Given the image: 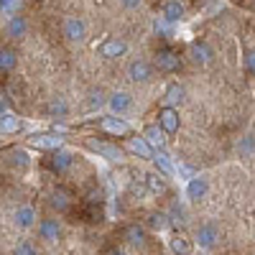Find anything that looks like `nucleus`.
I'll return each instance as SVG.
<instances>
[{"mask_svg": "<svg viewBox=\"0 0 255 255\" xmlns=\"http://www.w3.org/2000/svg\"><path fill=\"white\" fill-rule=\"evenodd\" d=\"M171 217H174V222H186V209L179 202H174V207H171Z\"/></svg>", "mask_w": 255, "mask_h": 255, "instance_id": "32", "label": "nucleus"}, {"mask_svg": "<svg viewBox=\"0 0 255 255\" xmlns=\"http://www.w3.org/2000/svg\"><path fill=\"white\" fill-rule=\"evenodd\" d=\"M153 31H156L158 36L168 38V36L174 33V23H168V20H166V18L161 15V18H156V20H153Z\"/></svg>", "mask_w": 255, "mask_h": 255, "instance_id": "29", "label": "nucleus"}, {"mask_svg": "<svg viewBox=\"0 0 255 255\" xmlns=\"http://www.w3.org/2000/svg\"><path fill=\"white\" fill-rule=\"evenodd\" d=\"M33 222H36V212H33L31 207L15 209V225H18V227H31Z\"/></svg>", "mask_w": 255, "mask_h": 255, "instance_id": "23", "label": "nucleus"}, {"mask_svg": "<svg viewBox=\"0 0 255 255\" xmlns=\"http://www.w3.org/2000/svg\"><path fill=\"white\" fill-rule=\"evenodd\" d=\"M10 163L13 166H28V156L23 151H13L10 153Z\"/></svg>", "mask_w": 255, "mask_h": 255, "instance_id": "34", "label": "nucleus"}, {"mask_svg": "<svg viewBox=\"0 0 255 255\" xmlns=\"http://www.w3.org/2000/svg\"><path fill=\"white\" fill-rule=\"evenodd\" d=\"M59 235H61V227H59V222H56V220H46V222H41V238H44V240L54 243Z\"/></svg>", "mask_w": 255, "mask_h": 255, "instance_id": "22", "label": "nucleus"}, {"mask_svg": "<svg viewBox=\"0 0 255 255\" xmlns=\"http://www.w3.org/2000/svg\"><path fill=\"white\" fill-rule=\"evenodd\" d=\"M163 18L168 20V23H179V20L184 18V5L179 3V0H168V3L163 5Z\"/></svg>", "mask_w": 255, "mask_h": 255, "instance_id": "16", "label": "nucleus"}, {"mask_svg": "<svg viewBox=\"0 0 255 255\" xmlns=\"http://www.w3.org/2000/svg\"><path fill=\"white\" fill-rule=\"evenodd\" d=\"M26 31H28V26H26L23 15H13V18L8 20V36H10V38H23Z\"/></svg>", "mask_w": 255, "mask_h": 255, "instance_id": "21", "label": "nucleus"}, {"mask_svg": "<svg viewBox=\"0 0 255 255\" xmlns=\"http://www.w3.org/2000/svg\"><path fill=\"white\" fill-rule=\"evenodd\" d=\"M46 113H49L51 118H67V115H69V105L64 102L61 97H56V100H51V102L46 105Z\"/></svg>", "mask_w": 255, "mask_h": 255, "instance_id": "24", "label": "nucleus"}, {"mask_svg": "<svg viewBox=\"0 0 255 255\" xmlns=\"http://www.w3.org/2000/svg\"><path fill=\"white\" fill-rule=\"evenodd\" d=\"M69 202H72V194H69L67 189H56L54 194H51V204H54L56 209H67Z\"/></svg>", "mask_w": 255, "mask_h": 255, "instance_id": "27", "label": "nucleus"}, {"mask_svg": "<svg viewBox=\"0 0 255 255\" xmlns=\"http://www.w3.org/2000/svg\"><path fill=\"white\" fill-rule=\"evenodd\" d=\"M238 153L240 156H253L255 153V135H245L238 145Z\"/></svg>", "mask_w": 255, "mask_h": 255, "instance_id": "31", "label": "nucleus"}, {"mask_svg": "<svg viewBox=\"0 0 255 255\" xmlns=\"http://www.w3.org/2000/svg\"><path fill=\"white\" fill-rule=\"evenodd\" d=\"M100 128L105 133H113V135H128L130 133V125H128L123 118H115V115H108L100 120Z\"/></svg>", "mask_w": 255, "mask_h": 255, "instance_id": "5", "label": "nucleus"}, {"mask_svg": "<svg viewBox=\"0 0 255 255\" xmlns=\"http://www.w3.org/2000/svg\"><path fill=\"white\" fill-rule=\"evenodd\" d=\"M15 64H18V56H15L13 49H8V46L0 49V74L13 72V69H15Z\"/></svg>", "mask_w": 255, "mask_h": 255, "instance_id": "18", "label": "nucleus"}, {"mask_svg": "<svg viewBox=\"0 0 255 255\" xmlns=\"http://www.w3.org/2000/svg\"><path fill=\"white\" fill-rule=\"evenodd\" d=\"M191 59L204 67V64H212L215 51H212V46L207 44V41H194V44H191Z\"/></svg>", "mask_w": 255, "mask_h": 255, "instance_id": "10", "label": "nucleus"}, {"mask_svg": "<svg viewBox=\"0 0 255 255\" xmlns=\"http://www.w3.org/2000/svg\"><path fill=\"white\" fill-rule=\"evenodd\" d=\"M74 163V156L69 153V151H54V156H51V161H49V166H51V171H56V174H64L67 168Z\"/></svg>", "mask_w": 255, "mask_h": 255, "instance_id": "11", "label": "nucleus"}, {"mask_svg": "<svg viewBox=\"0 0 255 255\" xmlns=\"http://www.w3.org/2000/svg\"><path fill=\"white\" fill-rule=\"evenodd\" d=\"M245 67H248L250 74H255V51H250V54L245 56Z\"/></svg>", "mask_w": 255, "mask_h": 255, "instance_id": "36", "label": "nucleus"}, {"mask_svg": "<svg viewBox=\"0 0 255 255\" xmlns=\"http://www.w3.org/2000/svg\"><path fill=\"white\" fill-rule=\"evenodd\" d=\"M143 138L151 143V148H161V145L166 143V133H163L161 125H148L145 133H143Z\"/></svg>", "mask_w": 255, "mask_h": 255, "instance_id": "14", "label": "nucleus"}, {"mask_svg": "<svg viewBox=\"0 0 255 255\" xmlns=\"http://www.w3.org/2000/svg\"><path fill=\"white\" fill-rule=\"evenodd\" d=\"M220 240V230L215 227V225H202L199 230H197V243L202 245V248H212Z\"/></svg>", "mask_w": 255, "mask_h": 255, "instance_id": "12", "label": "nucleus"}, {"mask_svg": "<svg viewBox=\"0 0 255 255\" xmlns=\"http://www.w3.org/2000/svg\"><path fill=\"white\" fill-rule=\"evenodd\" d=\"M168 220H171V217H168V215H163V212H153V215L148 217V225H151L153 230H166L168 225H171Z\"/></svg>", "mask_w": 255, "mask_h": 255, "instance_id": "30", "label": "nucleus"}, {"mask_svg": "<svg viewBox=\"0 0 255 255\" xmlns=\"http://www.w3.org/2000/svg\"><path fill=\"white\" fill-rule=\"evenodd\" d=\"M171 253H174V255H189V253H191V245H189V240H186L184 235H176V238H171Z\"/></svg>", "mask_w": 255, "mask_h": 255, "instance_id": "28", "label": "nucleus"}, {"mask_svg": "<svg viewBox=\"0 0 255 255\" xmlns=\"http://www.w3.org/2000/svg\"><path fill=\"white\" fill-rule=\"evenodd\" d=\"M108 105H110L113 115H123V113H128V110L133 108V97L128 95V92H115V95L108 97Z\"/></svg>", "mask_w": 255, "mask_h": 255, "instance_id": "7", "label": "nucleus"}, {"mask_svg": "<svg viewBox=\"0 0 255 255\" xmlns=\"http://www.w3.org/2000/svg\"><path fill=\"white\" fill-rule=\"evenodd\" d=\"M153 163H156V168L161 174H166V176H171L174 174V163H171V156L168 153H163V151H153Z\"/></svg>", "mask_w": 255, "mask_h": 255, "instance_id": "19", "label": "nucleus"}, {"mask_svg": "<svg viewBox=\"0 0 255 255\" xmlns=\"http://www.w3.org/2000/svg\"><path fill=\"white\" fill-rule=\"evenodd\" d=\"M128 148H130L133 153H138L140 158H153V148L145 138H130L128 140Z\"/></svg>", "mask_w": 255, "mask_h": 255, "instance_id": "15", "label": "nucleus"}, {"mask_svg": "<svg viewBox=\"0 0 255 255\" xmlns=\"http://www.w3.org/2000/svg\"><path fill=\"white\" fill-rule=\"evenodd\" d=\"M128 51V44L123 38H115V36H110V38H105L102 44H100V56H105V59H115V56H123Z\"/></svg>", "mask_w": 255, "mask_h": 255, "instance_id": "4", "label": "nucleus"}, {"mask_svg": "<svg viewBox=\"0 0 255 255\" xmlns=\"http://www.w3.org/2000/svg\"><path fill=\"white\" fill-rule=\"evenodd\" d=\"M145 186H148V191H153V194H163L166 191V181L158 174H148L145 176Z\"/></svg>", "mask_w": 255, "mask_h": 255, "instance_id": "26", "label": "nucleus"}, {"mask_svg": "<svg viewBox=\"0 0 255 255\" xmlns=\"http://www.w3.org/2000/svg\"><path fill=\"white\" fill-rule=\"evenodd\" d=\"M105 102H108V100H105V95H102L100 90L90 95V108H92V110H95V108H102V105H105Z\"/></svg>", "mask_w": 255, "mask_h": 255, "instance_id": "35", "label": "nucleus"}, {"mask_svg": "<svg viewBox=\"0 0 255 255\" xmlns=\"http://www.w3.org/2000/svg\"><path fill=\"white\" fill-rule=\"evenodd\" d=\"M64 36H67L69 41H84V36H87L84 20L82 18H69L67 23H64Z\"/></svg>", "mask_w": 255, "mask_h": 255, "instance_id": "9", "label": "nucleus"}, {"mask_svg": "<svg viewBox=\"0 0 255 255\" xmlns=\"http://www.w3.org/2000/svg\"><path fill=\"white\" fill-rule=\"evenodd\" d=\"M125 240L130 243V245H143L145 243V230L138 227V225H130L125 230Z\"/></svg>", "mask_w": 255, "mask_h": 255, "instance_id": "25", "label": "nucleus"}, {"mask_svg": "<svg viewBox=\"0 0 255 255\" xmlns=\"http://www.w3.org/2000/svg\"><path fill=\"white\" fill-rule=\"evenodd\" d=\"M128 77H130L133 82H151L153 67H151L145 59H135V61L128 64Z\"/></svg>", "mask_w": 255, "mask_h": 255, "instance_id": "1", "label": "nucleus"}, {"mask_svg": "<svg viewBox=\"0 0 255 255\" xmlns=\"http://www.w3.org/2000/svg\"><path fill=\"white\" fill-rule=\"evenodd\" d=\"M108 255H123L120 250H108Z\"/></svg>", "mask_w": 255, "mask_h": 255, "instance_id": "39", "label": "nucleus"}, {"mask_svg": "<svg viewBox=\"0 0 255 255\" xmlns=\"http://www.w3.org/2000/svg\"><path fill=\"white\" fill-rule=\"evenodd\" d=\"M184 97H186V90L181 87L179 82H174V84H168V87H166V105H168V108H174V105H181Z\"/></svg>", "mask_w": 255, "mask_h": 255, "instance_id": "17", "label": "nucleus"}, {"mask_svg": "<svg viewBox=\"0 0 255 255\" xmlns=\"http://www.w3.org/2000/svg\"><path fill=\"white\" fill-rule=\"evenodd\" d=\"M158 125L163 128V133L166 135H171V133H176L179 130V110L176 108H161L158 110Z\"/></svg>", "mask_w": 255, "mask_h": 255, "instance_id": "2", "label": "nucleus"}, {"mask_svg": "<svg viewBox=\"0 0 255 255\" xmlns=\"http://www.w3.org/2000/svg\"><path fill=\"white\" fill-rule=\"evenodd\" d=\"M13 255H36V248L31 243H18L15 250H13Z\"/></svg>", "mask_w": 255, "mask_h": 255, "instance_id": "33", "label": "nucleus"}, {"mask_svg": "<svg viewBox=\"0 0 255 255\" xmlns=\"http://www.w3.org/2000/svg\"><path fill=\"white\" fill-rule=\"evenodd\" d=\"M31 145H33V148H44V151H56V148H61V138H59L56 133L33 135V138H31Z\"/></svg>", "mask_w": 255, "mask_h": 255, "instance_id": "13", "label": "nucleus"}, {"mask_svg": "<svg viewBox=\"0 0 255 255\" xmlns=\"http://www.w3.org/2000/svg\"><path fill=\"white\" fill-rule=\"evenodd\" d=\"M156 67H158V72H179L181 69V59H179L176 51L163 49V51L156 54Z\"/></svg>", "mask_w": 255, "mask_h": 255, "instance_id": "3", "label": "nucleus"}, {"mask_svg": "<svg viewBox=\"0 0 255 255\" xmlns=\"http://www.w3.org/2000/svg\"><path fill=\"white\" fill-rule=\"evenodd\" d=\"M179 174H181V176H186V179H191V176H194V171H191L189 166H179Z\"/></svg>", "mask_w": 255, "mask_h": 255, "instance_id": "38", "label": "nucleus"}, {"mask_svg": "<svg viewBox=\"0 0 255 255\" xmlns=\"http://www.w3.org/2000/svg\"><path fill=\"white\" fill-rule=\"evenodd\" d=\"M207 191H209V181H207L204 176H191V179H189V186H186V197H189V199L199 202V199L207 197Z\"/></svg>", "mask_w": 255, "mask_h": 255, "instance_id": "6", "label": "nucleus"}, {"mask_svg": "<svg viewBox=\"0 0 255 255\" xmlns=\"http://www.w3.org/2000/svg\"><path fill=\"white\" fill-rule=\"evenodd\" d=\"M92 151H97L102 158H108V161H123V151L118 145H113V143H100V140H90L87 143Z\"/></svg>", "mask_w": 255, "mask_h": 255, "instance_id": "8", "label": "nucleus"}, {"mask_svg": "<svg viewBox=\"0 0 255 255\" xmlns=\"http://www.w3.org/2000/svg\"><path fill=\"white\" fill-rule=\"evenodd\" d=\"M120 3H123L128 10H133V8H138V5L143 3V0H120Z\"/></svg>", "mask_w": 255, "mask_h": 255, "instance_id": "37", "label": "nucleus"}, {"mask_svg": "<svg viewBox=\"0 0 255 255\" xmlns=\"http://www.w3.org/2000/svg\"><path fill=\"white\" fill-rule=\"evenodd\" d=\"M20 128H23L20 118H15V115H10V113L0 115V133H18Z\"/></svg>", "mask_w": 255, "mask_h": 255, "instance_id": "20", "label": "nucleus"}]
</instances>
